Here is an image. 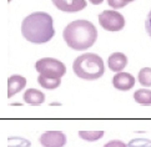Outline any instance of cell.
I'll return each mask as SVG.
<instances>
[{"instance_id": "1", "label": "cell", "mask_w": 151, "mask_h": 147, "mask_svg": "<svg viewBox=\"0 0 151 147\" xmlns=\"http://www.w3.org/2000/svg\"><path fill=\"white\" fill-rule=\"evenodd\" d=\"M21 34L24 39L31 44L49 42L55 35L51 15L45 11L31 13L21 23Z\"/></svg>"}, {"instance_id": "5", "label": "cell", "mask_w": 151, "mask_h": 147, "mask_svg": "<svg viewBox=\"0 0 151 147\" xmlns=\"http://www.w3.org/2000/svg\"><path fill=\"white\" fill-rule=\"evenodd\" d=\"M99 24L106 31H120L125 26V18L116 10H104L99 15Z\"/></svg>"}, {"instance_id": "7", "label": "cell", "mask_w": 151, "mask_h": 147, "mask_svg": "<svg viewBox=\"0 0 151 147\" xmlns=\"http://www.w3.org/2000/svg\"><path fill=\"white\" fill-rule=\"evenodd\" d=\"M51 1L55 5V8L65 13L81 11L88 5L86 0H51Z\"/></svg>"}, {"instance_id": "14", "label": "cell", "mask_w": 151, "mask_h": 147, "mask_svg": "<svg viewBox=\"0 0 151 147\" xmlns=\"http://www.w3.org/2000/svg\"><path fill=\"white\" fill-rule=\"evenodd\" d=\"M137 80L144 87H151V67H142L140 70Z\"/></svg>"}, {"instance_id": "19", "label": "cell", "mask_w": 151, "mask_h": 147, "mask_svg": "<svg viewBox=\"0 0 151 147\" xmlns=\"http://www.w3.org/2000/svg\"><path fill=\"white\" fill-rule=\"evenodd\" d=\"M104 147H127V145L120 140H111L109 142H106Z\"/></svg>"}, {"instance_id": "13", "label": "cell", "mask_w": 151, "mask_h": 147, "mask_svg": "<svg viewBox=\"0 0 151 147\" xmlns=\"http://www.w3.org/2000/svg\"><path fill=\"white\" fill-rule=\"evenodd\" d=\"M134 99L137 103L144 106L151 105V90L149 89H139L134 92Z\"/></svg>"}, {"instance_id": "17", "label": "cell", "mask_w": 151, "mask_h": 147, "mask_svg": "<svg viewBox=\"0 0 151 147\" xmlns=\"http://www.w3.org/2000/svg\"><path fill=\"white\" fill-rule=\"evenodd\" d=\"M127 147H151V140L146 137H135L129 141Z\"/></svg>"}, {"instance_id": "15", "label": "cell", "mask_w": 151, "mask_h": 147, "mask_svg": "<svg viewBox=\"0 0 151 147\" xmlns=\"http://www.w3.org/2000/svg\"><path fill=\"white\" fill-rule=\"evenodd\" d=\"M104 136V131H79V137L83 138L84 141H88V142H95L100 138H102Z\"/></svg>"}, {"instance_id": "11", "label": "cell", "mask_w": 151, "mask_h": 147, "mask_svg": "<svg viewBox=\"0 0 151 147\" xmlns=\"http://www.w3.org/2000/svg\"><path fill=\"white\" fill-rule=\"evenodd\" d=\"M23 99L28 105L39 106V105H41V103H44L45 95H44V92H41L37 89H28L24 92Z\"/></svg>"}, {"instance_id": "12", "label": "cell", "mask_w": 151, "mask_h": 147, "mask_svg": "<svg viewBox=\"0 0 151 147\" xmlns=\"http://www.w3.org/2000/svg\"><path fill=\"white\" fill-rule=\"evenodd\" d=\"M37 82L41 87H44L46 90H54L58 89L61 84V79L60 77H46V76H41L39 75L37 77Z\"/></svg>"}, {"instance_id": "20", "label": "cell", "mask_w": 151, "mask_h": 147, "mask_svg": "<svg viewBox=\"0 0 151 147\" xmlns=\"http://www.w3.org/2000/svg\"><path fill=\"white\" fill-rule=\"evenodd\" d=\"M145 29H146V32L149 34V36L151 37V10H150V13L147 14L146 21H145Z\"/></svg>"}, {"instance_id": "16", "label": "cell", "mask_w": 151, "mask_h": 147, "mask_svg": "<svg viewBox=\"0 0 151 147\" xmlns=\"http://www.w3.org/2000/svg\"><path fill=\"white\" fill-rule=\"evenodd\" d=\"M8 147H31V142L25 137L10 136L8 137Z\"/></svg>"}, {"instance_id": "23", "label": "cell", "mask_w": 151, "mask_h": 147, "mask_svg": "<svg viewBox=\"0 0 151 147\" xmlns=\"http://www.w3.org/2000/svg\"><path fill=\"white\" fill-rule=\"evenodd\" d=\"M10 1H12V0H8V3H10Z\"/></svg>"}, {"instance_id": "8", "label": "cell", "mask_w": 151, "mask_h": 147, "mask_svg": "<svg viewBox=\"0 0 151 147\" xmlns=\"http://www.w3.org/2000/svg\"><path fill=\"white\" fill-rule=\"evenodd\" d=\"M112 85L116 90L129 91L135 86V77L129 72H116L112 77Z\"/></svg>"}, {"instance_id": "2", "label": "cell", "mask_w": 151, "mask_h": 147, "mask_svg": "<svg viewBox=\"0 0 151 147\" xmlns=\"http://www.w3.org/2000/svg\"><path fill=\"white\" fill-rule=\"evenodd\" d=\"M66 45L75 51H85L91 47L98 39V30L89 20H75L66 25L63 31Z\"/></svg>"}, {"instance_id": "3", "label": "cell", "mask_w": 151, "mask_h": 147, "mask_svg": "<svg viewBox=\"0 0 151 147\" xmlns=\"http://www.w3.org/2000/svg\"><path fill=\"white\" fill-rule=\"evenodd\" d=\"M73 70L78 77L83 80H98L105 72V64L98 54L85 52L73 62Z\"/></svg>"}, {"instance_id": "18", "label": "cell", "mask_w": 151, "mask_h": 147, "mask_svg": "<svg viewBox=\"0 0 151 147\" xmlns=\"http://www.w3.org/2000/svg\"><path fill=\"white\" fill-rule=\"evenodd\" d=\"M107 4H109L110 8H114L115 10L116 9H121V8H125L127 3L125 0H107Z\"/></svg>"}, {"instance_id": "21", "label": "cell", "mask_w": 151, "mask_h": 147, "mask_svg": "<svg viewBox=\"0 0 151 147\" xmlns=\"http://www.w3.org/2000/svg\"><path fill=\"white\" fill-rule=\"evenodd\" d=\"M89 1L93 4V5H99V4H101L104 0H89Z\"/></svg>"}, {"instance_id": "9", "label": "cell", "mask_w": 151, "mask_h": 147, "mask_svg": "<svg viewBox=\"0 0 151 147\" xmlns=\"http://www.w3.org/2000/svg\"><path fill=\"white\" fill-rule=\"evenodd\" d=\"M127 65V57L122 52H114L107 59V66L111 71L121 72Z\"/></svg>"}, {"instance_id": "10", "label": "cell", "mask_w": 151, "mask_h": 147, "mask_svg": "<svg viewBox=\"0 0 151 147\" xmlns=\"http://www.w3.org/2000/svg\"><path fill=\"white\" fill-rule=\"evenodd\" d=\"M26 86V79L21 75H12L8 79V97H13Z\"/></svg>"}, {"instance_id": "6", "label": "cell", "mask_w": 151, "mask_h": 147, "mask_svg": "<svg viewBox=\"0 0 151 147\" xmlns=\"http://www.w3.org/2000/svg\"><path fill=\"white\" fill-rule=\"evenodd\" d=\"M66 141V135L63 131H46L39 137V142L42 147H64Z\"/></svg>"}, {"instance_id": "4", "label": "cell", "mask_w": 151, "mask_h": 147, "mask_svg": "<svg viewBox=\"0 0 151 147\" xmlns=\"http://www.w3.org/2000/svg\"><path fill=\"white\" fill-rule=\"evenodd\" d=\"M35 69L39 72V75L46 76V77L61 79L66 72L65 64L54 57H42L40 60H37L35 64Z\"/></svg>"}, {"instance_id": "22", "label": "cell", "mask_w": 151, "mask_h": 147, "mask_svg": "<svg viewBox=\"0 0 151 147\" xmlns=\"http://www.w3.org/2000/svg\"><path fill=\"white\" fill-rule=\"evenodd\" d=\"M125 1L129 4V3H131V1H135V0H125Z\"/></svg>"}]
</instances>
